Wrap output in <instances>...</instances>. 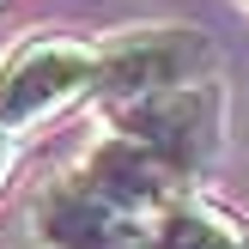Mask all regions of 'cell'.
Returning a JSON list of instances; mask_svg holds the SVG:
<instances>
[{
    "instance_id": "cell-1",
    "label": "cell",
    "mask_w": 249,
    "mask_h": 249,
    "mask_svg": "<svg viewBox=\"0 0 249 249\" xmlns=\"http://www.w3.org/2000/svg\"><path fill=\"white\" fill-rule=\"evenodd\" d=\"M104 134H122V140L146 146L189 189H201L213 177V164L225 158V85L213 73V79H195V85L104 104Z\"/></svg>"
},
{
    "instance_id": "cell-2",
    "label": "cell",
    "mask_w": 249,
    "mask_h": 249,
    "mask_svg": "<svg viewBox=\"0 0 249 249\" xmlns=\"http://www.w3.org/2000/svg\"><path fill=\"white\" fill-rule=\"evenodd\" d=\"M97 73H104V43L91 36H24L18 49L0 55V128L31 134L49 116H67L73 104H97Z\"/></svg>"
},
{
    "instance_id": "cell-3",
    "label": "cell",
    "mask_w": 249,
    "mask_h": 249,
    "mask_svg": "<svg viewBox=\"0 0 249 249\" xmlns=\"http://www.w3.org/2000/svg\"><path fill=\"white\" fill-rule=\"evenodd\" d=\"M213 43L195 24H140V31L104 36V73H97V109L128 104L146 91H170V85L213 79Z\"/></svg>"
},
{
    "instance_id": "cell-4",
    "label": "cell",
    "mask_w": 249,
    "mask_h": 249,
    "mask_svg": "<svg viewBox=\"0 0 249 249\" xmlns=\"http://www.w3.org/2000/svg\"><path fill=\"white\" fill-rule=\"evenodd\" d=\"M31 243L36 249H146L152 219L104 201L79 170L55 177L31 201Z\"/></svg>"
},
{
    "instance_id": "cell-5",
    "label": "cell",
    "mask_w": 249,
    "mask_h": 249,
    "mask_svg": "<svg viewBox=\"0 0 249 249\" xmlns=\"http://www.w3.org/2000/svg\"><path fill=\"white\" fill-rule=\"evenodd\" d=\"M73 170H79L104 201L128 207V213H140V219H158L170 201L189 195V182H182L170 164H158L146 146L122 140V134H97V140L79 152V164H73Z\"/></svg>"
},
{
    "instance_id": "cell-6",
    "label": "cell",
    "mask_w": 249,
    "mask_h": 249,
    "mask_svg": "<svg viewBox=\"0 0 249 249\" xmlns=\"http://www.w3.org/2000/svg\"><path fill=\"white\" fill-rule=\"evenodd\" d=\"M146 249H249V219L237 207L189 189L182 201H170L152 219V243Z\"/></svg>"
},
{
    "instance_id": "cell-7",
    "label": "cell",
    "mask_w": 249,
    "mask_h": 249,
    "mask_svg": "<svg viewBox=\"0 0 249 249\" xmlns=\"http://www.w3.org/2000/svg\"><path fill=\"white\" fill-rule=\"evenodd\" d=\"M12 170H18V134H6V128H0V189L12 182Z\"/></svg>"
},
{
    "instance_id": "cell-8",
    "label": "cell",
    "mask_w": 249,
    "mask_h": 249,
    "mask_svg": "<svg viewBox=\"0 0 249 249\" xmlns=\"http://www.w3.org/2000/svg\"><path fill=\"white\" fill-rule=\"evenodd\" d=\"M237 6H243V12H249V0H237Z\"/></svg>"
},
{
    "instance_id": "cell-9",
    "label": "cell",
    "mask_w": 249,
    "mask_h": 249,
    "mask_svg": "<svg viewBox=\"0 0 249 249\" xmlns=\"http://www.w3.org/2000/svg\"><path fill=\"white\" fill-rule=\"evenodd\" d=\"M0 6H6V0H0Z\"/></svg>"
}]
</instances>
